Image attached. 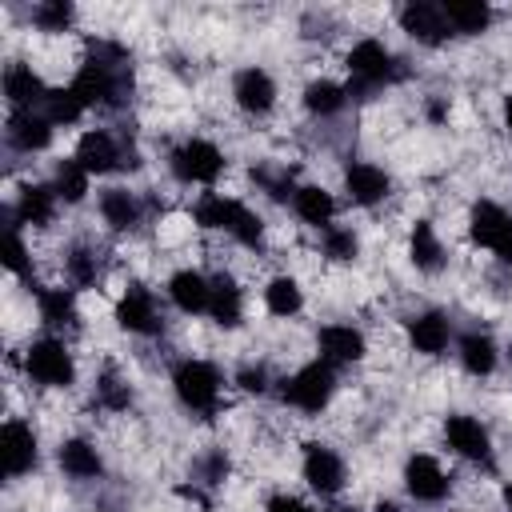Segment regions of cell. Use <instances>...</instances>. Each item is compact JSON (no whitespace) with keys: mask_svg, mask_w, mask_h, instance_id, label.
Returning <instances> with one entry per match:
<instances>
[{"mask_svg":"<svg viewBox=\"0 0 512 512\" xmlns=\"http://www.w3.org/2000/svg\"><path fill=\"white\" fill-rule=\"evenodd\" d=\"M0 456H4V472L12 480H20V476H28L36 468L40 440H36V432H32L28 420H20V416H8L4 420V428H0Z\"/></svg>","mask_w":512,"mask_h":512,"instance_id":"obj_13","label":"cell"},{"mask_svg":"<svg viewBox=\"0 0 512 512\" xmlns=\"http://www.w3.org/2000/svg\"><path fill=\"white\" fill-rule=\"evenodd\" d=\"M456 360H460V368H464L468 376L484 380V376L496 372V364H500V348H496V340H492L488 332L472 328V332H464V336L456 340Z\"/></svg>","mask_w":512,"mask_h":512,"instance_id":"obj_24","label":"cell"},{"mask_svg":"<svg viewBox=\"0 0 512 512\" xmlns=\"http://www.w3.org/2000/svg\"><path fill=\"white\" fill-rule=\"evenodd\" d=\"M96 204H100V220H104L112 232H136V228H140V220H144L140 196H136V192H128V188H120V184L104 188Z\"/></svg>","mask_w":512,"mask_h":512,"instance_id":"obj_23","label":"cell"},{"mask_svg":"<svg viewBox=\"0 0 512 512\" xmlns=\"http://www.w3.org/2000/svg\"><path fill=\"white\" fill-rule=\"evenodd\" d=\"M292 212H296L308 228L324 232V228L336 224V196H332L328 188H320V184H300L296 196H292Z\"/></svg>","mask_w":512,"mask_h":512,"instance_id":"obj_28","label":"cell"},{"mask_svg":"<svg viewBox=\"0 0 512 512\" xmlns=\"http://www.w3.org/2000/svg\"><path fill=\"white\" fill-rule=\"evenodd\" d=\"M400 28L416 40V44H428V48H440L452 28H448V16L440 4H428V0H412L400 8Z\"/></svg>","mask_w":512,"mask_h":512,"instance_id":"obj_18","label":"cell"},{"mask_svg":"<svg viewBox=\"0 0 512 512\" xmlns=\"http://www.w3.org/2000/svg\"><path fill=\"white\" fill-rule=\"evenodd\" d=\"M52 120L40 112V108H20V112H8V124H4V136L16 152H44L52 144Z\"/></svg>","mask_w":512,"mask_h":512,"instance_id":"obj_21","label":"cell"},{"mask_svg":"<svg viewBox=\"0 0 512 512\" xmlns=\"http://www.w3.org/2000/svg\"><path fill=\"white\" fill-rule=\"evenodd\" d=\"M500 500H504V508H508V512H512V480H508V484H504V492H500Z\"/></svg>","mask_w":512,"mask_h":512,"instance_id":"obj_47","label":"cell"},{"mask_svg":"<svg viewBox=\"0 0 512 512\" xmlns=\"http://www.w3.org/2000/svg\"><path fill=\"white\" fill-rule=\"evenodd\" d=\"M88 184H92V176L76 164V156L60 160L56 172H52V188H56V196H60L64 204H80V200L88 196Z\"/></svg>","mask_w":512,"mask_h":512,"instance_id":"obj_35","label":"cell"},{"mask_svg":"<svg viewBox=\"0 0 512 512\" xmlns=\"http://www.w3.org/2000/svg\"><path fill=\"white\" fill-rule=\"evenodd\" d=\"M264 512H312V508L300 496H292V492H276V496H268Z\"/></svg>","mask_w":512,"mask_h":512,"instance_id":"obj_43","label":"cell"},{"mask_svg":"<svg viewBox=\"0 0 512 512\" xmlns=\"http://www.w3.org/2000/svg\"><path fill=\"white\" fill-rule=\"evenodd\" d=\"M344 68H348V92H376V88H384V84H392V80H400L404 76V68H400V60L388 52V44L384 40H376V36H364V40H356L352 48H348V56H344Z\"/></svg>","mask_w":512,"mask_h":512,"instance_id":"obj_4","label":"cell"},{"mask_svg":"<svg viewBox=\"0 0 512 512\" xmlns=\"http://www.w3.org/2000/svg\"><path fill=\"white\" fill-rule=\"evenodd\" d=\"M224 168H228L224 152H220L212 140H204V136H188V140H180V144L168 152V172H172L180 184L212 188V184L224 176Z\"/></svg>","mask_w":512,"mask_h":512,"instance_id":"obj_6","label":"cell"},{"mask_svg":"<svg viewBox=\"0 0 512 512\" xmlns=\"http://www.w3.org/2000/svg\"><path fill=\"white\" fill-rule=\"evenodd\" d=\"M324 512H356V508H352V504H328Z\"/></svg>","mask_w":512,"mask_h":512,"instance_id":"obj_48","label":"cell"},{"mask_svg":"<svg viewBox=\"0 0 512 512\" xmlns=\"http://www.w3.org/2000/svg\"><path fill=\"white\" fill-rule=\"evenodd\" d=\"M408 260L416 264V272H428V276H436L448 264V248L436 236L432 220H416L412 224V232H408Z\"/></svg>","mask_w":512,"mask_h":512,"instance_id":"obj_27","label":"cell"},{"mask_svg":"<svg viewBox=\"0 0 512 512\" xmlns=\"http://www.w3.org/2000/svg\"><path fill=\"white\" fill-rule=\"evenodd\" d=\"M332 396H336V368L328 360H308L280 380V400L308 416L324 412Z\"/></svg>","mask_w":512,"mask_h":512,"instance_id":"obj_5","label":"cell"},{"mask_svg":"<svg viewBox=\"0 0 512 512\" xmlns=\"http://www.w3.org/2000/svg\"><path fill=\"white\" fill-rule=\"evenodd\" d=\"M444 440H448V448H452L460 460H468V464H476V468H492V464H496L492 432H488L476 416H468V412H448V416H444Z\"/></svg>","mask_w":512,"mask_h":512,"instance_id":"obj_9","label":"cell"},{"mask_svg":"<svg viewBox=\"0 0 512 512\" xmlns=\"http://www.w3.org/2000/svg\"><path fill=\"white\" fill-rule=\"evenodd\" d=\"M236 384H240L248 396H264V392L272 388V380H268V368H264V364H244V368L236 372Z\"/></svg>","mask_w":512,"mask_h":512,"instance_id":"obj_41","label":"cell"},{"mask_svg":"<svg viewBox=\"0 0 512 512\" xmlns=\"http://www.w3.org/2000/svg\"><path fill=\"white\" fill-rule=\"evenodd\" d=\"M96 404L104 412H128L132 408V384L124 376H116V372L96 376Z\"/></svg>","mask_w":512,"mask_h":512,"instance_id":"obj_38","label":"cell"},{"mask_svg":"<svg viewBox=\"0 0 512 512\" xmlns=\"http://www.w3.org/2000/svg\"><path fill=\"white\" fill-rule=\"evenodd\" d=\"M196 472H200V480H204V484H220V480L228 476V456H224L220 448H212L208 456H200Z\"/></svg>","mask_w":512,"mask_h":512,"instance_id":"obj_42","label":"cell"},{"mask_svg":"<svg viewBox=\"0 0 512 512\" xmlns=\"http://www.w3.org/2000/svg\"><path fill=\"white\" fill-rule=\"evenodd\" d=\"M116 324L128 332V336H160L164 332V316H160V304L152 296V288L144 284H128L116 300Z\"/></svg>","mask_w":512,"mask_h":512,"instance_id":"obj_10","label":"cell"},{"mask_svg":"<svg viewBox=\"0 0 512 512\" xmlns=\"http://www.w3.org/2000/svg\"><path fill=\"white\" fill-rule=\"evenodd\" d=\"M48 84L28 68V64H8L4 68V100L12 104V112H20V108H44V100H48Z\"/></svg>","mask_w":512,"mask_h":512,"instance_id":"obj_22","label":"cell"},{"mask_svg":"<svg viewBox=\"0 0 512 512\" xmlns=\"http://www.w3.org/2000/svg\"><path fill=\"white\" fill-rule=\"evenodd\" d=\"M428 116H432V120H444V116H448L444 100H432V104H428Z\"/></svg>","mask_w":512,"mask_h":512,"instance_id":"obj_44","label":"cell"},{"mask_svg":"<svg viewBox=\"0 0 512 512\" xmlns=\"http://www.w3.org/2000/svg\"><path fill=\"white\" fill-rule=\"evenodd\" d=\"M508 360H512V340H508Z\"/></svg>","mask_w":512,"mask_h":512,"instance_id":"obj_49","label":"cell"},{"mask_svg":"<svg viewBox=\"0 0 512 512\" xmlns=\"http://www.w3.org/2000/svg\"><path fill=\"white\" fill-rule=\"evenodd\" d=\"M56 464H60V472L72 476V480H100V476H104V456H100V448H96L92 440H84V436L64 440V444L56 448Z\"/></svg>","mask_w":512,"mask_h":512,"instance_id":"obj_25","label":"cell"},{"mask_svg":"<svg viewBox=\"0 0 512 512\" xmlns=\"http://www.w3.org/2000/svg\"><path fill=\"white\" fill-rule=\"evenodd\" d=\"M56 188L52 184H24L16 192V204H12V216L20 224H32V228H48L56 220Z\"/></svg>","mask_w":512,"mask_h":512,"instance_id":"obj_26","label":"cell"},{"mask_svg":"<svg viewBox=\"0 0 512 512\" xmlns=\"http://www.w3.org/2000/svg\"><path fill=\"white\" fill-rule=\"evenodd\" d=\"M300 472H304V484L316 492V496H336L344 484H348V468H344V456L332 448V444H304V460H300Z\"/></svg>","mask_w":512,"mask_h":512,"instance_id":"obj_11","label":"cell"},{"mask_svg":"<svg viewBox=\"0 0 512 512\" xmlns=\"http://www.w3.org/2000/svg\"><path fill=\"white\" fill-rule=\"evenodd\" d=\"M232 100H236V108L248 112V116H268V112L276 108V80H272V72L260 68V64L240 68V72L232 76Z\"/></svg>","mask_w":512,"mask_h":512,"instance_id":"obj_14","label":"cell"},{"mask_svg":"<svg viewBox=\"0 0 512 512\" xmlns=\"http://www.w3.org/2000/svg\"><path fill=\"white\" fill-rule=\"evenodd\" d=\"M4 268H8L12 276H28V268H32L28 244H24L20 224H16V216H12V212H8V228H4Z\"/></svg>","mask_w":512,"mask_h":512,"instance_id":"obj_40","label":"cell"},{"mask_svg":"<svg viewBox=\"0 0 512 512\" xmlns=\"http://www.w3.org/2000/svg\"><path fill=\"white\" fill-rule=\"evenodd\" d=\"M320 248H324V260L332 264H352L360 256V236L348 228V224H332L320 232Z\"/></svg>","mask_w":512,"mask_h":512,"instance_id":"obj_36","label":"cell"},{"mask_svg":"<svg viewBox=\"0 0 512 512\" xmlns=\"http://www.w3.org/2000/svg\"><path fill=\"white\" fill-rule=\"evenodd\" d=\"M372 512H404V508H400L396 500H376V504H372Z\"/></svg>","mask_w":512,"mask_h":512,"instance_id":"obj_45","label":"cell"},{"mask_svg":"<svg viewBox=\"0 0 512 512\" xmlns=\"http://www.w3.org/2000/svg\"><path fill=\"white\" fill-rule=\"evenodd\" d=\"M404 488L416 504H444L448 492H452V476L440 468L436 456L428 452H412L404 460Z\"/></svg>","mask_w":512,"mask_h":512,"instance_id":"obj_12","label":"cell"},{"mask_svg":"<svg viewBox=\"0 0 512 512\" xmlns=\"http://www.w3.org/2000/svg\"><path fill=\"white\" fill-rule=\"evenodd\" d=\"M440 8L448 16V28L460 36H480L492 24V8L484 0H444Z\"/></svg>","mask_w":512,"mask_h":512,"instance_id":"obj_31","label":"cell"},{"mask_svg":"<svg viewBox=\"0 0 512 512\" xmlns=\"http://www.w3.org/2000/svg\"><path fill=\"white\" fill-rule=\"evenodd\" d=\"M72 20H76V8H72L68 0H40V4L32 8V24H36L40 32H68Z\"/></svg>","mask_w":512,"mask_h":512,"instance_id":"obj_39","label":"cell"},{"mask_svg":"<svg viewBox=\"0 0 512 512\" xmlns=\"http://www.w3.org/2000/svg\"><path fill=\"white\" fill-rule=\"evenodd\" d=\"M264 308L280 320H292L300 308H304V288L296 276H272L268 288H264Z\"/></svg>","mask_w":512,"mask_h":512,"instance_id":"obj_33","label":"cell"},{"mask_svg":"<svg viewBox=\"0 0 512 512\" xmlns=\"http://www.w3.org/2000/svg\"><path fill=\"white\" fill-rule=\"evenodd\" d=\"M192 220L204 232H224L244 248H260V240H264V220L248 204H240L236 196H224V192H204L192 208Z\"/></svg>","mask_w":512,"mask_h":512,"instance_id":"obj_2","label":"cell"},{"mask_svg":"<svg viewBox=\"0 0 512 512\" xmlns=\"http://www.w3.org/2000/svg\"><path fill=\"white\" fill-rule=\"evenodd\" d=\"M40 112H44L52 124H76V120H80L88 108H84V100H80V96L72 92V84H68V88H52Z\"/></svg>","mask_w":512,"mask_h":512,"instance_id":"obj_37","label":"cell"},{"mask_svg":"<svg viewBox=\"0 0 512 512\" xmlns=\"http://www.w3.org/2000/svg\"><path fill=\"white\" fill-rule=\"evenodd\" d=\"M172 392L176 400L196 412V416H216L220 408V392H224V376L212 360L204 356H184L176 368H172Z\"/></svg>","mask_w":512,"mask_h":512,"instance_id":"obj_3","label":"cell"},{"mask_svg":"<svg viewBox=\"0 0 512 512\" xmlns=\"http://www.w3.org/2000/svg\"><path fill=\"white\" fill-rule=\"evenodd\" d=\"M168 300L176 312L184 316H208V300H212V276H204L200 268H176L164 284Z\"/></svg>","mask_w":512,"mask_h":512,"instance_id":"obj_17","label":"cell"},{"mask_svg":"<svg viewBox=\"0 0 512 512\" xmlns=\"http://www.w3.org/2000/svg\"><path fill=\"white\" fill-rule=\"evenodd\" d=\"M408 344L420 356H444L452 344V320L440 308H424L408 320Z\"/></svg>","mask_w":512,"mask_h":512,"instance_id":"obj_20","label":"cell"},{"mask_svg":"<svg viewBox=\"0 0 512 512\" xmlns=\"http://www.w3.org/2000/svg\"><path fill=\"white\" fill-rule=\"evenodd\" d=\"M500 116H504V128H508V136H512V96H504V112H500Z\"/></svg>","mask_w":512,"mask_h":512,"instance_id":"obj_46","label":"cell"},{"mask_svg":"<svg viewBox=\"0 0 512 512\" xmlns=\"http://www.w3.org/2000/svg\"><path fill=\"white\" fill-rule=\"evenodd\" d=\"M344 192H348V200H352L356 208H376V204L388 200L392 176H388L380 164H372V160H352V164L344 168Z\"/></svg>","mask_w":512,"mask_h":512,"instance_id":"obj_16","label":"cell"},{"mask_svg":"<svg viewBox=\"0 0 512 512\" xmlns=\"http://www.w3.org/2000/svg\"><path fill=\"white\" fill-rule=\"evenodd\" d=\"M468 236L476 248H488L500 264H512V216L496 200H476L468 212Z\"/></svg>","mask_w":512,"mask_h":512,"instance_id":"obj_8","label":"cell"},{"mask_svg":"<svg viewBox=\"0 0 512 512\" xmlns=\"http://www.w3.org/2000/svg\"><path fill=\"white\" fill-rule=\"evenodd\" d=\"M208 316H212V324H220V328H236V324L244 320V288H240L228 272H216V276H212Z\"/></svg>","mask_w":512,"mask_h":512,"instance_id":"obj_29","label":"cell"},{"mask_svg":"<svg viewBox=\"0 0 512 512\" xmlns=\"http://www.w3.org/2000/svg\"><path fill=\"white\" fill-rule=\"evenodd\" d=\"M64 276H68V288H92L100 280V256L92 244H72L68 256H64Z\"/></svg>","mask_w":512,"mask_h":512,"instance_id":"obj_34","label":"cell"},{"mask_svg":"<svg viewBox=\"0 0 512 512\" xmlns=\"http://www.w3.org/2000/svg\"><path fill=\"white\" fill-rule=\"evenodd\" d=\"M36 308H40V320H44L48 328H56V332L80 324L76 288H40V292H36Z\"/></svg>","mask_w":512,"mask_h":512,"instance_id":"obj_30","label":"cell"},{"mask_svg":"<svg viewBox=\"0 0 512 512\" xmlns=\"http://www.w3.org/2000/svg\"><path fill=\"white\" fill-rule=\"evenodd\" d=\"M72 92L84 100V108H120L132 92L128 52L112 40H96L88 60L72 76Z\"/></svg>","mask_w":512,"mask_h":512,"instance_id":"obj_1","label":"cell"},{"mask_svg":"<svg viewBox=\"0 0 512 512\" xmlns=\"http://www.w3.org/2000/svg\"><path fill=\"white\" fill-rule=\"evenodd\" d=\"M316 348H320V360H328L332 368H348V364H360L364 360L368 340L352 324H324L316 332Z\"/></svg>","mask_w":512,"mask_h":512,"instance_id":"obj_19","label":"cell"},{"mask_svg":"<svg viewBox=\"0 0 512 512\" xmlns=\"http://www.w3.org/2000/svg\"><path fill=\"white\" fill-rule=\"evenodd\" d=\"M348 96L352 92L344 84H336V80H312L304 88V108L312 116H320V120H332V116H340L348 108Z\"/></svg>","mask_w":512,"mask_h":512,"instance_id":"obj_32","label":"cell"},{"mask_svg":"<svg viewBox=\"0 0 512 512\" xmlns=\"http://www.w3.org/2000/svg\"><path fill=\"white\" fill-rule=\"evenodd\" d=\"M24 372L40 388H72L76 384V360L60 336H40L24 348Z\"/></svg>","mask_w":512,"mask_h":512,"instance_id":"obj_7","label":"cell"},{"mask_svg":"<svg viewBox=\"0 0 512 512\" xmlns=\"http://www.w3.org/2000/svg\"><path fill=\"white\" fill-rule=\"evenodd\" d=\"M72 156L88 176H108V172L124 168V148L108 128H88Z\"/></svg>","mask_w":512,"mask_h":512,"instance_id":"obj_15","label":"cell"}]
</instances>
